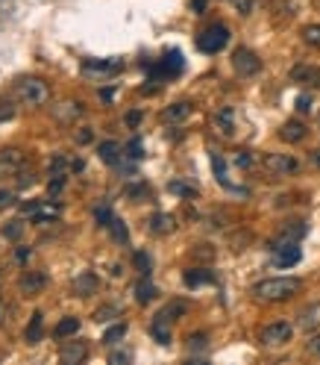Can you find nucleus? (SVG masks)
Instances as JSON below:
<instances>
[{
  "label": "nucleus",
  "instance_id": "1",
  "mask_svg": "<svg viewBox=\"0 0 320 365\" xmlns=\"http://www.w3.org/2000/svg\"><path fill=\"white\" fill-rule=\"evenodd\" d=\"M303 289V280L297 277H270V280H262L253 286V295L259 301H268V304H279V301H288L297 292Z\"/></svg>",
  "mask_w": 320,
  "mask_h": 365
},
{
  "label": "nucleus",
  "instance_id": "2",
  "mask_svg": "<svg viewBox=\"0 0 320 365\" xmlns=\"http://www.w3.org/2000/svg\"><path fill=\"white\" fill-rule=\"evenodd\" d=\"M185 309H189V306H185L182 301H171L168 306H162L156 313V318H153V324H150V333H153V339H156L159 345H171V324L180 315H185Z\"/></svg>",
  "mask_w": 320,
  "mask_h": 365
},
{
  "label": "nucleus",
  "instance_id": "3",
  "mask_svg": "<svg viewBox=\"0 0 320 365\" xmlns=\"http://www.w3.org/2000/svg\"><path fill=\"white\" fill-rule=\"evenodd\" d=\"M15 97L27 106H44L50 97V88L44 80H39V77H21L15 83Z\"/></svg>",
  "mask_w": 320,
  "mask_h": 365
},
{
  "label": "nucleus",
  "instance_id": "4",
  "mask_svg": "<svg viewBox=\"0 0 320 365\" xmlns=\"http://www.w3.org/2000/svg\"><path fill=\"white\" fill-rule=\"evenodd\" d=\"M229 44V27L224 24H212L203 32H197V50L203 53H220Z\"/></svg>",
  "mask_w": 320,
  "mask_h": 365
},
{
  "label": "nucleus",
  "instance_id": "5",
  "mask_svg": "<svg viewBox=\"0 0 320 365\" xmlns=\"http://www.w3.org/2000/svg\"><path fill=\"white\" fill-rule=\"evenodd\" d=\"M262 165L270 177H291L300 171V159L291 157V153H268V157L262 159Z\"/></svg>",
  "mask_w": 320,
  "mask_h": 365
},
{
  "label": "nucleus",
  "instance_id": "6",
  "mask_svg": "<svg viewBox=\"0 0 320 365\" xmlns=\"http://www.w3.org/2000/svg\"><path fill=\"white\" fill-rule=\"evenodd\" d=\"M294 336V324L291 322H273L268 327H262V333H259V342L264 348H282V345H288Z\"/></svg>",
  "mask_w": 320,
  "mask_h": 365
},
{
  "label": "nucleus",
  "instance_id": "7",
  "mask_svg": "<svg viewBox=\"0 0 320 365\" xmlns=\"http://www.w3.org/2000/svg\"><path fill=\"white\" fill-rule=\"evenodd\" d=\"M233 65H235V71H238L241 77H253V74L262 71V59H259L253 50H247V48H238V50L233 53Z\"/></svg>",
  "mask_w": 320,
  "mask_h": 365
},
{
  "label": "nucleus",
  "instance_id": "8",
  "mask_svg": "<svg viewBox=\"0 0 320 365\" xmlns=\"http://www.w3.org/2000/svg\"><path fill=\"white\" fill-rule=\"evenodd\" d=\"M44 286H47V274H44V271H24V274H21V280H18L21 295H27V297L41 295Z\"/></svg>",
  "mask_w": 320,
  "mask_h": 365
},
{
  "label": "nucleus",
  "instance_id": "9",
  "mask_svg": "<svg viewBox=\"0 0 320 365\" xmlns=\"http://www.w3.org/2000/svg\"><path fill=\"white\" fill-rule=\"evenodd\" d=\"M180 71H182V53L180 50L164 53V59L159 65H150L153 80H159V77H173V74H180Z\"/></svg>",
  "mask_w": 320,
  "mask_h": 365
},
{
  "label": "nucleus",
  "instance_id": "10",
  "mask_svg": "<svg viewBox=\"0 0 320 365\" xmlns=\"http://www.w3.org/2000/svg\"><path fill=\"white\" fill-rule=\"evenodd\" d=\"M24 168V153L18 148H0V177L18 174Z\"/></svg>",
  "mask_w": 320,
  "mask_h": 365
},
{
  "label": "nucleus",
  "instance_id": "11",
  "mask_svg": "<svg viewBox=\"0 0 320 365\" xmlns=\"http://www.w3.org/2000/svg\"><path fill=\"white\" fill-rule=\"evenodd\" d=\"M71 289L76 297H92V295H97V289H100V280H97V274H92V271H80L74 277Z\"/></svg>",
  "mask_w": 320,
  "mask_h": 365
},
{
  "label": "nucleus",
  "instance_id": "12",
  "mask_svg": "<svg viewBox=\"0 0 320 365\" xmlns=\"http://www.w3.org/2000/svg\"><path fill=\"white\" fill-rule=\"evenodd\" d=\"M88 357V348H85V342H65L62 351H59V359L62 362H68V365H76V362H83Z\"/></svg>",
  "mask_w": 320,
  "mask_h": 365
},
{
  "label": "nucleus",
  "instance_id": "13",
  "mask_svg": "<svg viewBox=\"0 0 320 365\" xmlns=\"http://www.w3.org/2000/svg\"><path fill=\"white\" fill-rule=\"evenodd\" d=\"M300 245H282V248H277L273 250V262L279 265V268H291V265H297L300 262Z\"/></svg>",
  "mask_w": 320,
  "mask_h": 365
},
{
  "label": "nucleus",
  "instance_id": "14",
  "mask_svg": "<svg viewBox=\"0 0 320 365\" xmlns=\"http://www.w3.org/2000/svg\"><path fill=\"white\" fill-rule=\"evenodd\" d=\"M306 136H308V127L303 124V121H285L282 130H279V139H282V141H291V145L303 141Z\"/></svg>",
  "mask_w": 320,
  "mask_h": 365
},
{
  "label": "nucleus",
  "instance_id": "15",
  "mask_svg": "<svg viewBox=\"0 0 320 365\" xmlns=\"http://www.w3.org/2000/svg\"><path fill=\"white\" fill-rule=\"evenodd\" d=\"M118 68H124V62H120V59H85L83 62L85 74H112Z\"/></svg>",
  "mask_w": 320,
  "mask_h": 365
},
{
  "label": "nucleus",
  "instance_id": "16",
  "mask_svg": "<svg viewBox=\"0 0 320 365\" xmlns=\"http://www.w3.org/2000/svg\"><path fill=\"white\" fill-rule=\"evenodd\" d=\"M173 227H176V221H173V215H168V213H156L150 218V230L156 236H168V233H173Z\"/></svg>",
  "mask_w": 320,
  "mask_h": 365
},
{
  "label": "nucleus",
  "instance_id": "17",
  "mask_svg": "<svg viewBox=\"0 0 320 365\" xmlns=\"http://www.w3.org/2000/svg\"><path fill=\"white\" fill-rule=\"evenodd\" d=\"M291 77L297 83H308V86L320 88V68H312V65H297V68L291 71Z\"/></svg>",
  "mask_w": 320,
  "mask_h": 365
},
{
  "label": "nucleus",
  "instance_id": "18",
  "mask_svg": "<svg viewBox=\"0 0 320 365\" xmlns=\"http://www.w3.org/2000/svg\"><path fill=\"white\" fill-rule=\"evenodd\" d=\"M182 280H185V286H203V283H215V274L212 271H206V268H189L182 274Z\"/></svg>",
  "mask_w": 320,
  "mask_h": 365
},
{
  "label": "nucleus",
  "instance_id": "19",
  "mask_svg": "<svg viewBox=\"0 0 320 365\" xmlns=\"http://www.w3.org/2000/svg\"><path fill=\"white\" fill-rule=\"evenodd\" d=\"M76 333H80V318H74V315L62 318V322L53 327V336L56 339H68V336H76Z\"/></svg>",
  "mask_w": 320,
  "mask_h": 365
},
{
  "label": "nucleus",
  "instance_id": "20",
  "mask_svg": "<svg viewBox=\"0 0 320 365\" xmlns=\"http://www.w3.org/2000/svg\"><path fill=\"white\" fill-rule=\"evenodd\" d=\"M97 153H100V159L106 165H118L120 162V145H118V141H100V145H97Z\"/></svg>",
  "mask_w": 320,
  "mask_h": 365
},
{
  "label": "nucleus",
  "instance_id": "21",
  "mask_svg": "<svg viewBox=\"0 0 320 365\" xmlns=\"http://www.w3.org/2000/svg\"><path fill=\"white\" fill-rule=\"evenodd\" d=\"M233 118H235L233 106H224V109H220V112L215 115V124H217V130L224 132V136H233V132H235V124H233Z\"/></svg>",
  "mask_w": 320,
  "mask_h": 365
},
{
  "label": "nucleus",
  "instance_id": "22",
  "mask_svg": "<svg viewBox=\"0 0 320 365\" xmlns=\"http://www.w3.org/2000/svg\"><path fill=\"white\" fill-rule=\"evenodd\" d=\"M41 313H32V318H30V327H27V333H24V339H27V345H39L41 342Z\"/></svg>",
  "mask_w": 320,
  "mask_h": 365
},
{
  "label": "nucleus",
  "instance_id": "23",
  "mask_svg": "<svg viewBox=\"0 0 320 365\" xmlns=\"http://www.w3.org/2000/svg\"><path fill=\"white\" fill-rule=\"evenodd\" d=\"M156 295H159V292H156V286H153V283H150L147 277H145V280H141V283L136 286V301H138L141 306H147V304H150V301H153V297H156Z\"/></svg>",
  "mask_w": 320,
  "mask_h": 365
},
{
  "label": "nucleus",
  "instance_id": "24",
  "mask_svg": "<svg viewBox=\"0 0 320 365\" xmlns=\"http://www.w3.org/2000/svg\"><path fill=\"white\" fill-rule=\"evenodd\" d=\"M185 115H191V103L189 101H180V103H173V106H168L162 112L164 121H182Z\"/></svg>",
  "mask_w": 320,
  "mask_h": 365
},
{
  "label": "nucleus",
  "instance_id": "25",
  "mask_svg": "<svg viewBox=\"0 0 320 365\" xmlns=\"http://www.w3.org/2000/svg\"><path fill=\"white\" fill-rule=\"evenodd\" d=\"M124 336H127V324L120 322V324H115V327L106 330V333H103V342H106V345H118V342L124 339Z\"/></svg>",
  "mask_w": 320,
  "mask_h": 365
},
{
  "label": "nucleus",
  "instance_id": "26",
  "mask_svg": "<svg viewBox=\"0 0 320 365\" xmlns=\"http://www.w3.org/2000/svg\"><path fill=\"white\" fill-rule=\"evenodd\" d=\"M303 41L308 44V48H317V50H320V24L303 27Z\"/></svg>",
  "mask_w": 320,
  "mask_h": 365
},
{
  "label": "nucleus",
  "instance_id": "27",
  "mask_svg": "<svg viewBox=\"0 0 320 365\" xmlns=\"http://www.w3.org/2000/svg\"><path fill=\"white\" fill-rule=\"evenodd\" d=\"M65 109H56V115L62 121H74V118H80L83 115V103H62Z\"/></svg>",
  "mask_w": 320,
  "mask_h": 365
},
{
  "label": "nucleus",
  "instance_id": "28",
  "mask_svg": "<svg viewBox=\"0 0 320 365\" xmlns=\"http://www.w3.org/2000/svg\"><path fill=\"white\" fill-rule=\"evenodd\" d=\"M112 218H115V215H112V209H109L106 204H100V206L94 209V221H97L100 227H106V230H109V224H112Z\"/></svg>",
  "mask_w": 320,
  "mask_h": 365
},
{
  "label": "nucleus",
  "instance_id": "29",
  "mask_svg": "<svg viewBox=\"0 0 320 365\" xmlns=\"http://www.w3.org/2000/svg\"><path fill=\"white\" fill-rule=\"evenodd\" d=\"M206 348H209V336H206V333H191V336H189V353L206 351Z\"/></svg>",
  "mask_w": 320,
  "mask_h": 365
},
{
  "label": "nucleus",
  "instance_id": "30",
  "mask_svg": "<svg viewBox=\"0 0 320 365\" xmlns=\"http://www.w3.org/2000/svg\"><path fill=\"white\" fill-rule=\"evenodd\" d=\"M109 230H112V239L115 241H129V233H127V227H124V221H120V218H112Z\"/></svg>",
  "mask_w": 320,
  "mask_h": 365
},
{
  "label": "nucleus",
  "instance_id": "31",
  "mask_svg": "<svg viewBox=\"0 0 320 365\" xmlns=\"http://www.w3.org/2000/svg\"><path fill=\"white\" fill-rule=\"evenodd\" d=\"M21 233H24V221H9V224L3 227V236H6L9 241L21 239Z\"/></svg>",
  "mask_w": 320,
  "mask_h": 365
},
{
  "label": "nucleus",
  "instance_id": "32",
  "mask_svg": "<svg viewBox=\"0 0 320 365\" xmlns=\"http://www.w3.org/2000/svg\"><path fill=\"white\" fill-rule=\"evenodd\" d=\"M136 268L141 271V277H150V257H147L145 250L136 253Z\"/></svg>",
  "mask_w": 320,
  "mask_h": 365
},
{
  "label": "nucleus",
  "instance_id": "33",
  "mask_svg": "<svg viewBox=\"0 0 320 365\" xmlns=\"http://www.w3.org/2000/svg\"><path fill=\"white\" fill-rule=\"evenodd\" d=\"M233 162L238 165V168H253V153L250 150H238Z\"/></svg>",
  "mask_w": 320,
  "mask_h": 365
},
{
  "label": "nucleus",
  "instance_id": "34",
  "mask_svg": "<svg viewBox=\"0 0 320 365\" xmlns=\"http://www.w3.org/2000/svg\"><path fill=\"white\" fill-rule=\"evenodd\" d=\"M171 192L182 195V197H194L197 195V189H191V186H185V183H171Z\"/></svg>",
  "mask_w": 320,
  "mask_h": 365
},
{
  "label": "nucleus",
  "instance_id": "35",
  "mask_svg": "<svg viewBox=\"0 0 320 365\" xmlns=\"http://www.w3.org/2000/svg\"><path fill=\"white\" fill-rule=\"evenodd\" d=\"M306 351L312 353V357H317V359H320V333H314L312 339L306 342Z\"/></svg>",
  "mask_w": 320,
  "mask_h": 365
},
{
  "label": "nucleus",
  "instance_id": "36",
  "mask_svg": "<svg viewBox=\"0 0 320 365\" xmlns=\"http://www.w3.org/2000/svg\"><path fill=\"white\" fill-rule=\"evenodd\" d=\"M312 109H314V106H312V97H308V95H300V97H297V112L306 115V112H312Z\"/></svg>",
  "mask_w": 320,
  "mask_h": 365
},
{
  "label": "nucleus",
  "instance_id": "37",
  "mask_svg": "<svg viewBox=\"0 0 320 365\" xmlns=\"http://www.w3.org/2000/svg\"><path fill=\"white\" fill-rule=\"evenodd\" d=\"M127 150H129V157H132V159H141V157H145V148H141V139H132Z\"/></svg>",
  "mask_w": 320,
  "mask_h": 365
},
{
  "label": "nucleus",
  "instance_id": "38",
  "mask_svg": "<svg viewBox=\"0 0 320 365\" xmlns=\"http://www.w3.org/2000/svg\"><path fill=\"white\" fill-rule=\"evenodd\" d=\"M314 315H317V306H314V309H308V313H303L300 327H306V330H308V327H314V324H317V318H314Z\"/></svg>",
  "mask_w": 320,
  "mask_h": 365
},
{
  "label": "nucleus",
  "instance_id": "39",
  "mask_svg": "<svg viewBox=\"0 0 320 365\" xmlns=\"http://www.w3.org/2000/svg\"><path fill=\"white\" fill-rule=\"evenodd\" d=\"M15 204V192H9V189H0V209H9Z\"/></svg>",
  "mask_w": 320,
  "mask_h": 365
},
{
  "label": "nucleus",
  "instance_id": "40",
  "mask_svg": "<svg viewBox=\"0 0 320 365\" xmlns=\"http://www.w3.org/2000/svg\"><path fill=\"white\" fill-rule=\"evenodd\" d=\"M47 189H50L53 195H56V192H62V189H65V174H59V177H53V180H50V186H47Z\"/></svg>",
  "mask_w": 320,
  "mask_h": 365
},
{
  "label": "nucleus",
  "instance_id": "41",
  "mask_svg": "<svg viewBox=\"0 0 320 365\" xmlns=\"http://www.w3.org/2000/svg\"><path fill=\"white\" fill-rule=\"evenodd\" d=\"M15 259H18L21 265H27V262L32 259V250H30V248H18V250H15Z\"/></svg>",
  "mask_w": 320,
  "mask_h": 365
},
{
  "label": "nucleus",
  "instance_id": "42",
  "mask_svg": "<svg viewBox=\"0 0 320 365\" xmlns=\"http://www.w3.org/2000/svg\"><path fill=\"white\" fill-rule=\"evenodd\" d=\"M15 115V106H9V103H0V124H3V121H9Z\"/></svg>",
  "mask_w": 320,
  "mask_h": 365
},
{
  "label": "nucleus",
  "instance_id": "43",
  "mask_svg": "<svg viewBox=\"0 0 320 365\" xmlns=\"http://www.w3.org/2000/svg\"><path fill=\"white\" fill-rule=\"evenodd\" d=\"M109 315H118V309L115 306H103L100 313H97V322H109Z\"/></svg>",
  "mask_w": 320,
  "mask_h": 365
},
{
  "label": "nucleus",
  "instance_id": "44",
  "mask_svg": "<svg viewBox=\"0 0 320 365\" xmlns=\"http://www.w3.org/2000/svg\"><path fill=\"white\" fill-rule=\"evenodd\" d=\"M127 195H129V197H145V195H147V186H129Z\"/></svg>",
  "mask_w": 320,
  "mask_h": 365
},
{
  "label": "nucleus",
  "instance_id": "45",
  "mask_svg": "<svg viewBox=\"0 0 320 365\" xmlns=\"http://www.w3.org/2000/svg\"><path fill=\"white\" fill-rule=\"evenodd\" d=\"M18 183H21V186H24V189H27V186H32V183H36V177H32L30 171H21V177H18Z\"/></svg>",
  "mask_w": 320,
  "mask_h": 365
},
{
  "label": "nucleus",
  "instance_id": "46",
  "mask_svg": "<svg viewBox=\"0 0 320 365\" xmlns=\"http://www.w3.org/2000/svg\"><path fill=\"white\" fill-rule=\"evenodd\" d=\"M109 362H129V353L127 351H115L112 357H109Z\"/></svg>",
  "mask_w": 320,
  "mask_h": 365
},
{
  "label": "nucleus",
  "instance_id": "47",
  "mask_svg": "<svg viewBox=\"0 0 320 365\" xmlns=\"http://www.w3.org/2000/svg\"><path fill=\"white\" fill-rule=\"evenodd\" d=\"M76 141H80V145H85V141H92V130L83 127L80 132H76Z\"/></svg>",
  "mask_w": 320,
  "mask_h": 365
},
{
  "label": "nucleus",
  "instance_id": "48",
  "mask_svg": "<svg viewBox=\"0 0 320 365\" xmlns=\"http://www.w3.org/2000/svg\"><path fill=\"white\" fill-rule=\"evenodd\" d=\"M308 162H312L314 168H320V148H317V150H312V153H308Z\"/></svg>",
  "mask_w": 320,
  "mask_h": 365
},
{
  "label": "nucleus",
  "instance_id": "49",
  "mask_svg": "<svg viewBox=\"0 0 320 365\" xmlns=\"http://www.w3.org/2000/svg\"><path fill=\"white\" fill-rule=\"evenodd\" d=\"M138 121H141V112H129V115H127V124H129V127H136Z\"/></svg>",
  "mask_w": 320,
  "mask_h": 365
},
{
  "label": "nucleus",
  "instance_id": "50",
  "mask_svg": "<svg viewBox=\"0 0 320 365\" xmlns=\"http://www.w3.org/2000/svg\"><path fill=\"white\" fill-rule=\"evenodd\" d=\"M194 9H197V12H203V9H206V0H194V3H191Z\"/></svg>",
  "mask_w": 320,
  "mask_h": 365
},
{
  "label": "nucleus",
  "instance_id": "51",
  "mask_svg": "<svg viewBox=\"0 0 320 365\" xmlns=\"http://www.w3.org/2000/svg\"><path fill=\"white\" fill-rule=\"evenodd\" d=\"M0 324H3V304H0Z\"/></svg>",
  "mask_w": 320,
  "mask_h": 365
}]
</instances>
